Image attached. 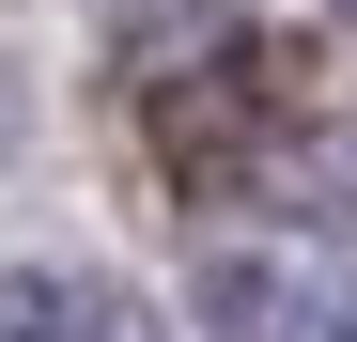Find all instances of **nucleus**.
<instances>
[{
    "label": "nucleus",
    "instance_id": "2",
    "mask_svg": "<svg viewBox=\"0 0 357 342\" xmlns=\"http://www.w3.org/2000/svg\"><path fill=\"white\" fill-rule=\"evenodd\" d=\"M0 342H140V327H125L109 280H78V265H16V280H0Z\"/></svg>",
    "mask_w": 357,
    "mask_h": 342
},
{
    "label": "nucleus",
    "instance_id": "5",
    "mask_svg": "<svg viewBox=\"0 0 357 342\" xmlns=\"http://www.w3.org/2000/svg\"><path fill=\"white\" fill-rule=\"evenodd\" d=\"M326 16H342V31H357V0H326Z\"/></svg>",
    "mask_w": 357,
    "mask_h": 342
},
{
    "label": "nucleus",
    "instance_id": "3",
    "mask_svg": "<svg viewBox=\"0 0 357 342\" xmlns=\"http://www.w3.org/2000/svg\"><path fill=\"white\" fill-rule=\"evenodd\" d=\"M218 47H233V0H125V31H109V63H125V78L155 94V78L218 63Z\"/></svg>",
    "mask_w": 357,
    "mask_h": 342
},
{
    "label": "nucleus",
    "instance_id": "1",
    "mask_svg": "<svg viewBox=\"0 0 357 342\" xmlns=\"http://www.w3.org/2000/svg\"><path fill=\"white\" fill-rule=\"evenodd\" d=\"M187 311H202L218 342H326V327H311V280H280L264 249H202Z\"/></svg>",
    "mask_w": 357,
    "mask_h": 342
},
{
    "label": "nucleus",
    "instance_id": "4",
    "mask_svg": "<svg viewBox=\"0 0 357 342\" xmlns=\"http://www.w3.org/2000/svg\"><path fill=\"white\" fill-rule=\"evenodd\" d=\"M311 327H326V342H357V249H342V265L311 280Z\"/></svg>",
    "mask_w": 357,
    "mask_h": 342
}]
</instances>
